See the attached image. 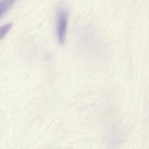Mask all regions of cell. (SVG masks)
I'll use <instances>...</instances> for the list:
<instances>
[{"instance_id": "cell-3", "label": "cell", "mask_w": 149, "mask_h": 149, "mask_svg": "<svg viewBox=\"0 0 149 149\" xmlns=\"http://www.w3.org/2000/svg\"><path fill=\"white\" fill-rule=\"evenodd\" d=\"M12 27V24L6 23L0 27V40L3 39Z\"/></svg>"}, {"instance_id": "cell-2", "label": "cell", "mask_w": 149, "mask_h": 149, "mask_svg": "<svg viewBox=\"0 0 149 149\" xmlns=\"http://www.w3.org/2000/svg\"><path fill=\"white\" fill-rule=\"evenodd\" d=\"M14 0H1L0 1V16L3 15L12 5Z\"/></svg>"}, {"instance_id": "cell-1", "label": "cell", "mask_w": 149, "mask_h": 149, "mask_svg": "<svg viewBox=\"0 0 149 149\" xmlns=\"http://www.w3.org/2000/svg\"><path fill=\"white\" fill-rule=\"evenodd\" d=\"M68 26V13L66 10L59 11L58 16L56 36L59 44H63L66 41Z\"/></svg>"}]
</instances>
